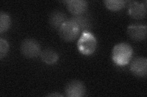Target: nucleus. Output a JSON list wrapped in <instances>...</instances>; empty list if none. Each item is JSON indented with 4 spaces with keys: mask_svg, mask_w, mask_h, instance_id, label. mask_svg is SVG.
<instances>
[{
    "mask_svg": "<svg viewBox=\"0 0 147 97\" xmlns=\"http://www.w3.org/2000/svg\"><path fill=\"white\" fill-rule=\"evenodd\" d=\"M58 31L60 38L67 42H71L76 40L81 32L79 26L70 19L63 23Z\"/></svg>",
    "mask_w": 147,
    "mask_h": 97,
    "instance_id": "3",
    "label": "nucleus"
},
{
    "mask_svg": "<svg viewBox=\"0 0 147 97\" xmlns=\"http://www.w3.org/2000/svg\"><path fill=\"white\" fill-rule=\"evenodd\" d=\"M146 25L132 24L127 27V34L131 40L141 41L146 38Z\"/></svg>",
    "mask_w": 147,
    "mask_h": 97,
    "instance_id": "8",
    "label": "nucleus"
},
{
    "mask_svg": "<svg viewBox=\"0 0 147 97\" xmlns=\"http://www.w3.org/2000/svg\"><path fill=\"white\" fill-rule=\"evenodd\" d=\"M9 50V45L7 41L4 38L0 39V58L5 57Z\"/></svg>",
    "mask_w": 147,
    "mask_h": 97,
    "instance_id": "15",
    "label": "nucleus"
},
{
    "mask_svg": "<svg viewBox=\"0 0 147 97\" xmlns=\"http://www.w3.org/2000/svg\"><path fill=\"white\" fill-rule=\"evenodd\" d=\"M133 55V49L126 43H121L114 46L112 52L113 63L118 66H125L129 63Z\"/></svg>",
    "mask_w": 147,
    "mask_h": 97,
    "instance_id": "1",
    "label": "nucleus"
},
{
    "mask_svg": "<svg viewBox=\"0 0 147 97\" xmlns=\"http://www.w3.org/2000/svg\"><path fill=\"white\" fill-rule=\"evenodd\" d=\"M11 25V18L7 13L1 12L0 13V32L3 33L10 28Z\"/></svg>",
    "mask_w": 147,
    "mask_h": 97,
    "instance_id": "14",
    "label": "nucleus"
},
{
    "mask_svg": "<svg viewBox=\"0 0 147 97\" xmlns=\"http://www.w3.org/2000/svg\"><path fill=\"white\" fill-rule=\"evenodd\" d=\"M126 1L123 0H106L104 1L105 6L109 10L117 12L121 10L126 6Z\"/></svg>",
    "mask_w": 147,
    "mask_h": 97,
    "instance_id": "13",
    "label": "nucleus"
},
{
    "mask_svg": "<svg viewBox=\"0 0 147 97\" xmlns=\"http://www.w3.org/2000/svg\"><path fill=\"white\" fill-rule=\"evenodd\" d=\"M40 58L44 63L48 65H52L58 61L59 55L55 50L46 49L40 53Z\"/></svg>",
    "mask_w": 147,
    "mask_h": 97,
    "instance_id": "11",
    "label": "nucleus"
},
{
    "mask_svg": "<svg viewBox=\"0 0 147 97\" xmlns=\"http://www.w3.org/2000/svg\"><path fill=\"white\" fill-rule=\"evenodd\" d=\"M20 51L27 58H34L40 54V44L36 40L26 38L22 41L20 46Z\"/></svg>",
    "mask_w": 147,
    "mask_h": 97,
    "instance_id": "4",
    "label": "nucleus"
},
{
    "mask_svg": "<svg viewBox=\"0 0 147 97\" xmlns=\"http://www.w3.org/2000/svg\"><path fill=\"white\" fill-rule=\"evenodd\" d=\"M77 49L83 55L89 56L93 54L97 48V40L89 31H84L77 41Z\"/></svg>",
    "mask_w": 147,
    "mask_h": 97,
    "instance_id": "2",
    "label": "nucleus"
},
{
    "mask_svg": "<svg viewBox=\"0 0 147 97\" xmlns=\"http://www.w3.org/2000/svg\"><path fill=\"white\" fill-rule=\"evenodd\" d=\"M66 15L61 11H53L49 16V24L53 29H58L60 28L63 23L67 21Z\"/></svg>",
    "mask_w": 147,
    "mask_h": 97,
    "instance_id": "10",
    "label": "nucleus"
},
{
    "mask_svg": "<svg viewBox=\"0 0 147 97\" xmlns=\"http://www.w3.org/2000/svg\"><path fill=\"white\" fill-rule=\"evenodd\" d=\"M131 72L138 77L144 78L147 74V59L144 57H138L132 60L130 66Z\"/></svg>",
    "mask_w": 147,
    "mask_h": 97,
    "instance_id": "5",
    "label": "nucleus"
},
{
    "mask_svg": "<svg viewBox=\"0 0 147 97\" xmlns=\"http://www.w3.org/2000/svg\"><path fill=\"white\" fill-rule=\"evenodd\" d=\"M128 14L133 19H144L146 15V1L131 3L128 7Z\"/></svg>",
    "mask_w": 147,
    "mask_h": 97,
    "instance_id": "7",
    "label": "nucleus"
},
{
    "mask_svg": "<svg viewBox=\"0 0 147 97\" xmlns=\"http://www.w3.org/2000/svg\"><path fill=\"white\" fill-rule=\"evenodd\" d=\"M47 96H57V97H58V96H63L62 95L57 93V92H55V93H54V94H49Z\"/></svg>",
    "mask_w": 147,
    "mask_h": 97,
    "instance_id": "16",
    "label": "nucleus"
},
{
    "mask_svg": "<svg viewBox=\"0 0 147 97\" xmlns=\"http://www.w3.org/2000/svg\"><path fill=\"white\" fill-rule=\"evenodd\" d=\"M66 3L67 10L74 16L83 15L88 7V3L84 0H69Z\"/></svg>",
    "mask_w": 147,
    "mask_h": 97,
    "instance_id": "9",
    "label": "nucleus"
},
{
    "mask_svg": "<svg viewBox=\"0 0 147 97\" xmlns=\"http://www.w3.org/2000/svg\"><path fill=\"white\" fill-rule=\"evenodd\" d=\"M70 20L73 22H74L79 26L81 31H88V29H90L91 26L90 21L88 18L84 15H80L73 16L70 18Z\"/></svg>",
    "mask_w": 147,
    "mask_h": 97,
    "instance_id": "12",
    "label": "nucleus"
},
{
    "mask_svg": "<svg viewBox=\"0 0 147 97\" xmlns=\"http://www.w3.org/2000/svg\"><path fill=\"white\" fill-rule=\"evenodd\" d=\"M85 93V86L80 81H71L67 83L65 87V94L68 97H82Z\"/></svg>",
    "mask_w": 147,
    "mask_h": 97,
    "instance_id": "6",
    "label": "nucleus"
}]
</instances>
